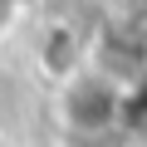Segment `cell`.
Returning <instances> with one entry per match:
<instances>
[{"label":"cell","mask_w":147,"mask_h":147,"mask_svg":"<svg viewBox=\"0 0 147 147\" xmlns=\"http://www.w3.org/2000/svg\"><path fill=\"white\" fill-rule=\"evenodd\" d=\"M84 64H93L98 74H108V79H118L123 88H137L147 79V34L137 25H127V20H108L88 39Z\"/></svg>","instance_id":"obj_2"},{"label":"cell","mask_w":147,"mask_h":147,"mask_svg":"<svg viewBox=\"0 0 147 147\" xmlns=\"http://www.w3.org/2000/svg\"><path fill=\"white\" fill-rule=\"evenodd\" d=\"M127 93L118 79H108V74H98L93 64L79 59V69H69L59 79V123L74 132V137H103L113 127L127 123Z\"/></svg>","instance_id":"obj_1"}]
</instances>
